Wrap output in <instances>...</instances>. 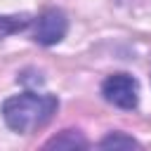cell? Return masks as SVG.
I'll return each instance as SVG.
<instances>
[{"label":"cell","mask_w":151,"mask_h":151,"mask_svg":"<svg viewBox=\"0 0 151 151\" xmlns=\"http://www.w3.org/2000/svg\"><path fill=\"white\" fill-rule=\"evenodd\" d=\"M59 109V99L54 94H38V92H24L17 97L5 99L2 104V118L9 130L28 134L40 127H45L52 116Z\"/></svg>","instance_id":"1"},{"label":"cell","mask_w":151,"mask_h":151,"mask_svg":"<svg viewBox=\"0 0 151 151\" xmlns=\"http://www.w3.org/2000/svg\"><path fill=\"white\" fill-rule=\"evenodd\" d=\"M45 146L47 149H85L87 146V139L78 130H64L61 134L52 137Z\"/></svg>","instance_id":"4"},{"label":"cell","mask_w":151,"mask_h":151,"mask_svg":"<svg viewBox=\"0 0 151 151\" xmlns=\"http://www.w3.org/2000/svg\"><path fill=\"white\" fill-rule=\"evenodd\" d=\"M68 31V19L61 9L52 7V9H45L38 19H35V26H33V40L38 45H57L59 40H64Z\"/></svg>","instance_id":"3"},{"label":"cell","mask_w":151,"mask_h":151,"mask_svg":"<svg viewBox=\"0 0 151 151\" xmlns=\"http://www.w3.org/2000/svg\"><path fill=\"white\" fill-rule=\"evenodd\" d=\"M99 146L101 149H139V142L137 139H132V137H127V134H123V132H111V134H106L101 142H99Z\"/></svg>","instance_id":"6"},{"label":"cell","mask_w":151,"mask_h":151,"mask_svg":"<svg viewBox=\"0 0 151 151\" xmlns=\"http://www.w3.org/2000/svg\"><path fill=\"white\" fill-rule=\"evenodd\" d=\"M101 94L109 104L132 111L139 104V83L130 73H113L101 83Z\"/></svg>","instance_id":"2"},{"label":"cell","mask_w":151,"mask_h":151,"mask_svg":"<svg viewBox=\"0 0 151 151\" xmlns=\"http://www.w3.org/2000/svg\"><path fill=\"white\" fill-rule=\"evenodd\" d=\"M31 24V17L28 14H12V17H0V40L12 35V33H19L24 28H28Z\"/></svg>","instance_id":"5"}]
</instances>
